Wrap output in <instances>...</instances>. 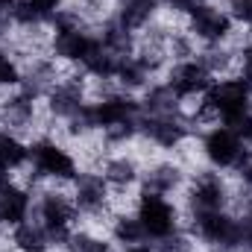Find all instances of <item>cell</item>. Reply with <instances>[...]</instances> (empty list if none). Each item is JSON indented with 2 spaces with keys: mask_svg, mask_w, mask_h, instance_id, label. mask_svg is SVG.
<instances>
[{
  "mask_svg": "<svg viewBox=\"0 0 252 252\" xmlns=\"http://www.w3.org/2000/svg\"><path fill=\"white\" fill-rule=\"evenodd\" d=\"M30 170L41 185H70L82 173L73 150L50 135L30 141Z\"/></svg>",
  "mask_w": 252,
  "mask_h": 252,
  "instance_id": "1",
  "label": "cell"
},
{
  "mask_svg": "<svg viewBox=\"0 0 252 252\" xmlns=\"http://www.w3.org/2000/svg\"><path fill=\"white\" fill-rule=\"evenodd\" d=\"M135 217L147 235L150 244L173 235L182 229V214H179V205L176 199L170 196H161V193H153V190H141L138 193V205H135Z\"/></svg>",
  "mask_w": 252,
  "mask_h": 252,
  "instance_id": "2",
  "label": "cell"
},
{
  "mask_svg": "<svg viewBox=\"0 0 252 252\" xmlns=\"http://www.w3.org/2000/svg\"><path fill=\"white\" fill-rule=\"evenodd\" d=\"M235 21L223 0H196L188 9V32L199 41V47H214L229 41L235 32Z\"/></svg>",
  "mask_w": 252,
  "mask_h": 252,
  "instance_id": "3",
  "label": "cell"
},
{
  "mask_svg": "<svg viewBox=\"0 0 252 252\" xmlns=\"http://www.w3.org/2000/svg\"><path fill=\"white\" fill-rule=\"evenodd\" d=\"M199 147H202L205 164L214 167V170H220V173L238 170V164H241V161L247 158V153H250V144L226 124L205 129V132L199 135Z\"/></svg>",
  "mask_w": 252,
  "mask_h": 252,
  "instance_id": "4",
  "label": "cell"
},
{
  "mask_svg": "<svg viewBox=\"0 0 252 252\" xmlns=\"http://www.w3.org/2000/svg\"><path fill=\"white\" fill-rule=\"evenodd\" d=\"M188 170L182 164H176L167 153L161 158H156L153 164L144 167V176H141V190H153V193H161V196H170L176 199L185 185H188Z\"/></svg>",
  "mask_w": 252,
  "mask_h": 252,
  "instance_id": "5",
  "label": "cell"
},
{
  "mask_svg": "<svg viewBox=\"0 0 252 252\" xmlns=\"http://www.w3.org/2000/svg\"><path fill=\"white\" fill-rule=\"evenodd\" d=\"M161 82H164V85H167L179 100H182V97H199V94H205V91L214 85L211 73L205 70V64L199 62V59L173 62L167 70H164Z\"/></svg>",
  "mask_w": 252,
  "mask_h": 252,
  "instance_id": "6",
  "label": "cell"
},
{
  "mask_svg": "<svg viewBox=\"0 0 252 252\" xmlns=\"http://www.w3.org/2000/svg\"><path fill=\"white\" fill-rule=\"evenodd\" d=\"M100 176L106 179V185L112 190H138L141 188L144 167H141V161H138L129 150H115V153L103 161Z\"/></svg>",
  "mask_w": 252,
  "mask_h": 252,
  "instance_id": "7",
  "label": "cell"
},
{
  "mask_svg": "<svg viewBox=\"0 0 252 252\" xmlns=\"http://www.w3.org/2000/svg\"><path fill=\"white\" fill-rule=\"evenodd\" d=\"M9 241H12L15 252H50V250H56L50 232L38 220H32V217L27 223H21V226L9 229Z\"/></svg>",
  "mask_w": 252,
  "mask_h": 252,
  "instance_id": "8",
  "label": "cell"
},
{
  "mask_svg": "<svg viewBox=\"0 0 252 252\" xmlns=\"http://www.w3.org/2000/svg\"><path fill=\"white\" fill-rule=\"evenodd\" d=\"M30 164V144L6 129H0V170L21 173Z\"/></svg>",
  "mask_w": 252,
  "mask_h": 252,
  "instance_id": "9",
  "label": "cell"
},
{
  "mask_svg": "<svg viewBox=\"0 0 252 252\" xmlns=\"http://www.w3.org/2000/svg\"><path fill=\"white\" fill-rule=\"evenodd\" d=\"M64 252H118L115 241L106 232H94L88 226H76L64 244Z\"/></svg>",
  "mask_w": 252,
  "mask_h": 252,
  "instance_id": "10",
  "label": "cell"
},
{
  "mask_svg": "<svg viewBox=\"0 0 252 252\" xmlns=\"http://www.w3.org/2000/svg\"><path fill=\"white\" fill-rule=\"evenodd\" d=\"M109 238L115 241V247H132V244H144V241H147V235H144V229H141L135 211H132V214H115V217H112V223H109Z\"/></svg>",
  "mask_w": 252,
  "mask_h": 252,
  "instance_id": "11",
  "label": "cell"
},
{
  "mask_svg": "<svg viewBox=\"0 0 252 252\" xmlns=\"http://www.w3.org/2000/svg\"><path fill=\"white\" fill-rule=\"evenodd\" d=\"M118 252H158V250H156V244L144 241V244H132V247H118Z\"/></svg>",
  "mask_w": 252,
  "mask_h": 252,
  "instance_id": "12",
  "label": "cell"
}]
</instances>
